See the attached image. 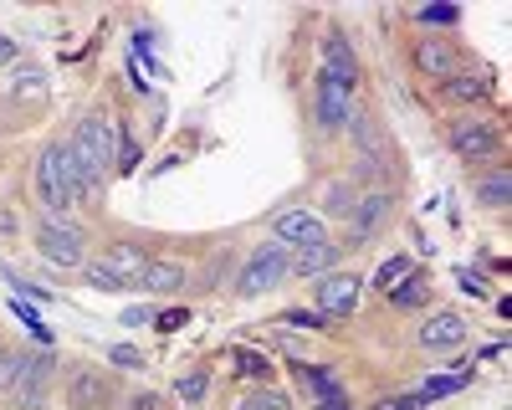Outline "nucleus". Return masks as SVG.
I'll use <instances>...</instances> for the list:
<instances>
[{
  "instance_id": "22",
  "label": "nucleus",
  "mask_w": 512,
  "mask_h": 410,
  "mask_svg": "<svg viewBox=\"0 0 512 410\" xmlns=\"http://www.w3.org/2000/svg\"><path fill=\"white\" fill-rule=\"evenodd\" d=\"M431 293H436L431 277H425V272H410V277H400L384 298H390L395 308H425V303H431Z\"/></svg>"
},
{
  "instance_id": "29",
  "label": "nucleus",
  "mask_w": 512,
  "mask_h": 410,
  "mask_svg": "<svg viewBox=\"0 0 512 410\" xmlns=\"http://www.w3.org/2000/svg\"><path fill=\"white\" fill-rule=\"evenodd\" d=\"M11 93H16V98H41V93H47V77H41L36 67H21V72L11 77Z\"/></svg>"
},
{
  "instance_id": "21",
  "label": "nucleus",
  "mask_w": 512,
  "mask_h": 410,
  "mask_svg": "<svg viewBox=\"0 0 512 410\" xmlns=\"http://www.w3.org/2000/svg\"><path fill=\"white\" fill-rule=\"evenodd\" d=\"M338 252H344V246H333V241H323V246H303V252H292L287 272H297V277H328L333 262H338Z\"/></svg>"
},
{
  "instance_id": "40",
  "label": "nucleus",
  "mask_w": 512,
  "mask_h": 410,
  "mask_svg": "<svg viewBox=\"0 0 512 410\" xmlns=\"http://www.w3.org/2000/svg\"><path fill=\"white\" fill-rule=\"evenodd\" d=\"M16 57H21V47H16V41H11L6 31H0V67H11Z\"/></svg>"
},
{
  "instance_id": "20",
  "label": "nucleus",
  "mask_w": 512,
  "mask_h": 410,
  "mask_svg": "<svg viewBox=\"0 0 512 410\" xmlns=\"http://www.w3.org/2000/svg\"><path fill=\"white\" fill-rule=\"evenodd\" d=\"M477 205H482V211H507V205H512V175H507V164H492L487 175H477Z\"/></svg>"
},
{
  "instance_id": "12",
  "label": "nucleus",
  "mask_w": 512,
  "mask_h": 410,
  "mask_svg": "<svg viewBox=\"0 0 512 410\" xmlns=\"http://www.w3.org/2000/svg\"><path fill=\"white\" fill-rule=\"evenodd\" d=\"M52 354H26V369H21V380H16V405L21 410H41L47 405V385H52Z\"/></svg>"
},
{
  "instance_id": "3",
  "label": "nucleus",
  "mask_w": 512,
  "mask_h": 410,
  "mask_svg": "<svg viewBox=\"0 0 512 410\" xmlns=\"http://www.w3.org/2000/svg\"><path fill=\"white\" fill-rule=\"evenodd\" d=\"M313 113H318V129L323 134H344L349 118H354V88H344L333 72L318 67V88H313Z\"/></svg>"
},
{
  "instance_id": "26",
  "label": "nucleus",
  "mask_w": 512,
  "mask_h": 410,
  "mask_svg": "<svg viewBox=\"0 0 512 410\" xmlns=\"http://www.w3.org/2000/svg\"><path fill=\"white\" fill-rule=\"evenodd\" d=\"M21 369H26V349H11V344H0V395H11V390H16Z\"/></svg>"
},
{
  "instance_id": "2",
  "label": "nucleus",
  "mask_w": 512,
  "mask_h": 410,
  "mask_svg": "<svg viewBox=\"0 0 512 410\" xmlns=\"http://www.w3.org/2000/svg\"><path fill=\"white\" fill-rule=\"evenodd\" d=\"M287 262H292V252L282 241H262V246H251V257L241 262V272H236V298H267L277 282H287L292 272H287Z\"/></svg>"
},
{
  "instance_id": "11",
  "label": "nucleus",
  "mask_w": 512,
  "mask_h": 410,
  "mask_svg": "<svg viewBox=\"0 0 512 410\" xmlns=\"http://www.w3.org/2000/svg\"><path fill=\"white\" fill-rule=\"evenodd\" d=\"M67 410H113V385L103 369H72Z\"/></svg>"
},
{
  "instance_id": "33",
  "label": "nucleus",
  "mask_w": 512,
  "mask_h": 410,
  "mask_svg": "<svg viewBox=\"0 0 512 410\" xmlns=\"http://www.w3.org/2000/svg\"><path fill=\"white\" fill-rule=\"evenodd\" d=\"M185 323H190V308H164V313H154L159 334H175V328H185Z\"/></svg>"
},
{
  "instance_id": "6",
  "label": "nucleus",
  "mask_w": 512,
  "mask_h": 410,
  "mask_svg": "<svg viewBox=\"0 0 512 410\" xmlns=\"http://www.w3.org/2000/svg\"><path fill=\"white\" fill-rule=\"evenodd\" d=\"M36 195L47 205V216H67L72 190H67V170H62V144H47L36 159Z\"/></svg>"
},
{
  "instance_id": "24",
  "label": "nucleus",
  "mask_w": 512,
  "mask_h": 410,
  "mask_svg": "<svg viewBox=\"0 0 512 410\" xmlns=\"http://www.w3.org/2000/svg\"><path fill=\"white\" fill-rule=\"evenodd\" d=\"M354 205H359V185H344V180H333V185H323V211L328 216H354Z\"/></svg>"
},
{
  "instance_id": "19",
  "label": "nucleus",
  "mask_w": 512,
  "mask_h": 410,
  "mask_svg": "<svg viewBox=\"0 0 512 410\" xmlns=\"http://www.w3.org/2000/svg\"><path fill=\"white\" fill-rule=\"evenodd\" d=\"M441 93H446L451 103H461V108H482V103L492 98V82H487L482 72H456V77L441 82Z\"/></svg>"
},
{
  "instance_id": "10",
  "label": "nucleus",
  "mask_w": 512,
  "mask_h": 410,
  "mask_svg": "<svg viewBox=\"0 0 512 410\" xmlns=\"http://www.w3.org/2000/svg\"><path fill=\"white\" fill-rule=\"evenodd\" d=\"M420 349L425 354H456L461 344H466V318L461 313H451V308H441V313H431L420 323Z\"/></svg>"
},
{
  "instance_id": "36",
  "label": "nucleus",
  "mask_w": 512,
  "mask_h": 410,
  "mask_svg": "<svg viewBox=\"0 0 512 410\" xmlns=\"http://www.w3.org/2000/svg\"><path fill=\"white\" fill-rule=\"evenodd\" d=\"M128 405H134V410H169V395H159V390H139Z\"/></svg>"
},
{
  "instance_id": "13",
  "label": "nucleus",
  "mask_w": 512,
  "mask_h": 410,
  "mask_svg": "<svg viewBox=\"0 0 512 410\" xmlns=\"http://www.w3.org/2000/svg\"><path fill=\"white\" fill-rule=\"evenodd\" d=\"M390 211H395V195L390 190H374V195H359V211L349 216V246H359V241H369L384 221H390Z\"/></svg>"
},
{
  "instance_id": "15",
  "label": "nucleus",
  "mask_w": 512,
  "mask_h": 410,
  "mask_svg": "<svg viewBox=\"0 0 512 410\" xmlns=\"http://www.w3.org/2000/svg\"><path fill=\"white\" fill-rule=\"evenodd\" d=\"M134 287H144V293H154V298H175V293H185V287H190V272H185L180 262H164V257H154Z\"/></svg>"
},
{
  "instance_id": "37",
  "label": "nucleus",
  "mask_w": 512,
  "mask_h": 410,
  "mask_svg": "<svg viewBox=\"0 0 512 410\" xmlns=\"http://www.w3.org/2000/svg\"><path fill=\"white\" fill-rule=\"evenodd\" d=\"M456 277H461V293H472V298H487V277H477V272H466V267H461Z\"/></svg>"
},
{
  "instance_id": "17",
  "label": "nucleus",
  "mask_w": 512,
  "mask_h": 410,
  "mask_svg": "<svg viewBox=\"0 0 512 410\" xmlns=\"http://www.w3.org/2000/svg\"><path fill=\"white\" fill-rule=\"evenodd\" d=\"M297 380L308 385V395H313V405H328V400H349V390H344V380L333 375L328 364H297Z\"/></svg>"
},
{
  "instance_id": "35",
  "label": "nucleus",
  "mask_w": 512,
  "mask_h": 410,
  "mask_svg": "<svg viewBox=\"0 0 512 410\" xmlns=\"http://www.w3.org/2000/svg\"><path fill=\"white\" fill-rule=\"evenodd\" d=\"M420 405H425V400H420V395L410 390V395H384V400H379L374 410H420Z\"/></svg>"
},
{
  "instance_id": "41",
  "label": "nucleus",
  "mask_w": 512,
  "mask_h": 410,
  "mask_svg": "<svg viewBox=\"0 0 512 410\" xmlns=\"http://www.w3.org/2000/svg\"><path fill=\"white\" fill-rule=\"evenodd\" d=\"M318 410H354L349 400H328V405H318Z\"/></svg>"
},
{
  "instance_id": "5",
  "label": "nucleus",
  "mask_w": 512,
  "mask_h": 410,
  "mask_svg": "<svg viewBox=\"0 0 512 410\" xmlns=\"http://www.w3.org/2000/svg\"><path fill=\"white\" fill-rule=\"evenodd\" d=\"M62 170H67V190H72V205H82V200H98L103 195V180H108V170L103 164L82 149L77 139H67L62 144Z\"/></svg>"
},
{
  "instance_id": "39",
  "label": "nucleus",
  "mask_w": 512,
  "mask_h": 410,
  "mask_svg": "<svg viewBox=\"0 0 512 410\" xmlns=\"http://www.w3.org/2000/svg\"><path fill=\"white\" fill-rule=\"evenodd\" d=\"M144 323H154V308H128L123 313V328H144Z\"/></svg>"
},
{
  "instance_id": "1",
  "label": "nucleus",
  "mask_w": 512,
  "mask_h": 410,
  "mask_svg": "<svg viewBox=\"0 0 512 410\" xmlns=\"http://www.w3.org/2000/svg\"><path fill=\"white\" fill-rule=\"evenodd\" d=\"M31 236H36V252L47 257L52 267H77L82 272V262H88V252H82V246H88V231H82L72 216H47L41 211Z\"/></svg>"
},
{
  "instance_id": "27",
  "label": "nucleus",
  "mask_w": 512,
  "mask_h": 410,
  "mask_svg": "<svg viewBox=\"0 0 512 410\" xmlns=\"http://www.w3.org/2000/svg\"><path fill=\"white\" fill-rule=\"evenodd\" d=\"M236 410H292V400H287L277 385H262V390L241 395V405H236Z\"/></svg>"
},
{
  "instance_id": "18",
  "label": "nucleus",
  "mask_w": 512,
  "mask_h": 410,
  "mask_svg": "<svg viewBox=\"0 0 512 410\" xmlns=\"http://www.w3.org/2000/svg\"><path fill=\"white\" fill-rule=\"evenodd\" d=\"M415 62H420L425 77H436V82H446V77L461 72V67H456V47H451V41H436V36L415 47Z\"/></svg>"
},
{
  "instance_id": "4",
  "label": "nucleus",
  "mask_w": 512,
  "mask_h": 410,
  "mask_svg": "<svg viewBox=\"0 0 512 410\" xmlns=\"http://www.w3.org/2000/svg\"><path fill=\"white\" fill-rule=\"evenodd\" d=\"M359 298H364V277L359 272H328L313 287V313L349 318V313H359Z\"/></svg>"
},
{
  "instance_id": "38",
  "label": "nucleus",
  "mask_w": 512,
  "mask_h": 410,
  "mask_svg": "<svg viewBox=\"0 0 512 410\" xmlns=\"http://www.w3.org/2000/svg\"><path fill=\"white\" fill-rule=\"evenodd\" d=\"M420 21H431V26H456V6H431V11H420Z\"/></svg>"
},
{
  "instance_id": "31",
  "label": "nucleus",
  "mask_w": 512,
  "mask_h": 410,
  "mask_svg": "<svg viewBox=\"0 0 512 410\" xmlns=\"http://www.w3.org/2000/svg\"><path fill=\"white\" fill-rule=\"evenodd\" d=\"M205 390H210V375H205V369H195V375H180V385H175V395H180L185 405H200Z\"/></svg>"
},
{
  "instance_id": "32",
  "label": "nucleus",
  "mask_w": 512,
  "mask_h": 410,
  "mask_svg": "<svg viewBox=\"0 0 512 410\" xmlns=\"http://www.w3.org/2000/svg\"><path fill=\"white\" fill-rule=\"evenodd\" d=\"M108 364H113V369H144V354H139L134 344H113V349H108Z\"/></svg>"
},
{
  "instance_id": "16",
  "label": "nucleus",
  "mask_w": 512,
  "mask_h": 410,
  "mask_svg": "<svg viewBox=\"0 0 512 410\" xmlns=\"http://www.w3.org/2000/svg\"><path fill=\"white\" fill-rule=\"evenodd\" d=\"M154 257L144 252V246H134V241H118V246H108V257H103V267L108 272H118V282L123 287H134L139 277H144V267H149Z\"/></svg>"
},
{
  "instance_id": "8",
  "label": "nucleus",
  "mask_w": 512,
  "mask_h": 410,
  "mask_svg": "<svg viewBox=\"0 0 512 410\" xmlns=\"http://www.w3.org/2000/svg\"><path fill=\"white\" fill-rule=\"evenodd\" d=\"M272 241H282L287 252H303V246H323L328 241V226L313 211H282L272 221Z\"/></svg>"
},
{
  "instance_id": "23",
  "label": "nucleus",
  "mask_w": 512,
  "mask_h": 410,
  "mask_svg": "<svg viewBox=\"0 0 512 410\" xmlns=\"http://www.w3.org/2000/svg\"><path fill=\"white\" fill-rule=\"evenodd\" d=\"M466 385H472V364H456L451 375H431L415 395H420V400H446V395H456V390H466Z\"/></svg>"
},
{
  "instance_id": "25",
  "label": "nucleus",
  "mask_w": 512,
  "mask_h": 410,
  "mask_svg": "<svg viewBox=\"0 0 512 410\" xmlns=\"http://www.w3.org/2000/svg\"><path fill=\"white\" fill-rule=\"evenodd\" d=\"M231 364H236V375H241V380H272V359H267V354H256V349H246V344L231 349Z\"/></svg>"
},
{
  "instance_id": "34",
  "label": "nucleus",
  "mask_w": 512,
  "mask_h": 410,
  "mask_svg": "<svg viewBox=\"0 0 512 410\" xmlns=\"http://www.w3.org/2000/svg\"><path fill=\"white\" fill-rule=\"evenodd\" d=\"M282 323H292V328H308V334H318V328H323V313H313V308H292V313H282Z\"/></svg>"
},
{
  "instance_id": "28",
  "label": "nucleus",
  "mask_w": 512,
  "mask_h": 410,
  "mask_svg": "<svg viewBox=\"0 0 512 410\" xmlns=\"http://www.w3.org/2000/svg\"><path fill=\"white\" fill-rule=\"evenodd\" d=\"M410 272H415V262L400 252V257H390V262H384V267L374 272V287H379V293H390V287H395L400 277H410Z\"/></svg>"
},
{
  "instance_id": "30",
  "label": "nucleus",
  "mask_w": 512,
  "mask_h": 410,
  "mask_svg": "<svg viewBox=\"0 0 512 410\" xmlns=\"http://www.w3.org/2000/svg\"><path fill=\"white\" fill-rule=\"evenodd\" d=\"M82 277H88V287H98V293H123L118 272H108L103 262H82Z\"/></svg>"
},
{
  "instance_id": "9",
  "label": "nucleus",
  "mask_w": 512,
  "mask_h": 410,
  "mask_svg": "<svg viewBox=\"0 0 512 410\" xmlns=\"http://www.w3.org/2000/svg\"><path fill=\"white\" fill-rule=\"evenodd\" d=\"M72 139L88 149V154L103 164V170H113V164H118V144H123V134H118V123H113L108 113H88V118H82V129H77Z\"/></svg>"
},
{
  "instance_id": "14",
  "label": "nucleus",
  "mask_w": 512,
  "mask_h": 410,
  "mask_svg": "<svg viewBox=\"0 0 512 410\" xmlns=\"http://www.w3.org/2000/svg\"><path fill=\"white\" fill-rule=\"evenodd\" d=\"M323 72H333L344 88L359 93V52H354V41L344 31H328L323 36Z\"/></svg>"
},
{
  "instance_id": "7",
  "label": "nucleus",
  "mask_w": 512,
  "mask_h": 410,
  "mask_svg": "<svg viewBox=\"0 0 512 410\" xmlns=\"http://www.w3.org/2000/svg\"><path fill=\"white\" fill-rule=\"evenodd\" d=\"M446 139H451V149H456L466 164H482V159H492V154H497L502 129H497V123H487V118H456Z\"/></svg>"
}]
</instances>
